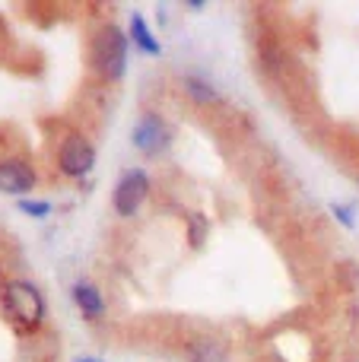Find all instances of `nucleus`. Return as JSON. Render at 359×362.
<instances>
[{"instance_id":"nucleus-1","label":"nucleus","mask_w":359,"mask_h":362,"mask_svg":"<svg viewBox=\"0 0 359 362\" xmlns=\"http://www.w3.org/2000/svg\"><path fill=\"white\" fill-rule=\"evenodd\" d=\"M89 61L105 80H121L127 70V35L118 25H102L89 45Z\"/></svg>"},{"instance_id":"nucleus-2","label":"nucleus","mask_w":359,"mask_h":362,"mask_svg":"<svg viewBox=\"0 0 359 362\" xmlns=\"http://www.w3.org/2000/svg\"><path fill=\"white\" fill-rule=\"evenodd\" d=\"M4 312L16 321L19 327H38L45 321V296L35 283L29 280H6L4 283Z\"/></svg>"},{"instance_id":"nucleus-3","label":"nucleus","mask_w":359,"mask_h":362,"mask_svg":"<svg viewBox=\"0 0 359 362\" xmlns=\"http://www.w3.org/2000/svg\"><path fill=\"white\" fill-rule=\"evenodd\" d=\"M146 194H150V175L143 169H127L121 172V178L114 181L112 191V206L118 216H134L143 206Z\"/></svg>"},{"instance_id":"nucleus-4","label":"nucleus","mask_w":359,"mask_h":362,"mask_svg":"<svg viewBox=\"0 0 359 362\" xmlns=\"http://www.w3.org/2000/svg\"><path fill=\"white\" fill-rule=\"evenodd\" d=\"M95 165V150L83 134H67L57 146V169L67 178H86Z\"/></svg>"},{"instance_id":"nucleus-5","label":"nucleus","mask_w":359,"mask_h":362,"mask_svg":"<svg viewBox=\"0 0 359 362\" xmlns=\"http://www.w3.org/2000/svg\"><path fill=\"white\" fill-rule=\"evenodd\" d=\"M169 140H172V134H169V127H165V121L153 112L140 115L137 124H134V131H131L134 150L143 153V156H159V153H165Z\"/></svg>"},{"instance_id":"nucleus-6","label":"nucleus","mask_w":359,"mask_h":362,"mask_svg":"<svg viewBox=\"0 0 359 362\" xmlns=\"http://www.w3.org/2000/svg\"><path fill=\"white\" fill-rule=\"evenodd\" d=\"M32 187H35V169L25 159L19 156L0 159V191L23 200L25 194H32Z\"/></svg>"},{"instance_id":"nucleus-7","label":"nucleus","mask_w":359,"mask_h":362,"mask_svg":"<svg viewBox=\"0 0 359 362\" xmlns=\"http://www.w3.org/2000/svg\"><path fill=\"white\" fill-rule=\"evenodd\" d=\"M70 296H73L76 308H80V315L86 321H99L102 315H105V296L99 293V286L89 280H76L73 286H70Z\"/></svg>"},{"instance_id":"nucleus-8","label":"nucleus","mask_w":359,"mask_h":362,"mask_svg":"<svg viewBox=\"0 0 359 362\" xmlns=\"http://www.w3.org/2000/svg\"><path fill=\"white\" fill-rule=\"evenodd\" d=\"M131 45H137V51L140 54H146V57L163 54V45H159V38L153 35V29L146 25V19L140 16V13H134L131 16Z\"/></svg>"},{"instance_id":"nucleus-9","label":"nucleus","mask_w":359,"mask_h":362,"mask_svg":"<svg viewBox=\"0 0 359 362\" xmlns=\"http://www.w3.org/2000/svg\"><path fill=\"white\" fill-rule=\"evenodd\" d=\"M184 356L188 362H226V350L210 337H194L184 346Z\"/></svg>"},{"instance_id":"nucleus-10","label":"nucleus","mask_w":359,"mask_h":362,"mask_svg":"<svg viewBox=\"0 0 359 362\" xmlns=\"http://www.w3.org/2000/svg\"><path fill=\"white\" fill-rule=\"evenodd\" d=\"M184 93L197 102H216V89H210V83L197 80V76H188V80H184Z\"/></svg>"},{"instance_id":"nucleus-11","label":"nucleus","mask_w":359,"mask_h":362,"mask_svg":"<svg viewBox=\"0 0 359 362\" xmlns=\"http://www.w3.org/2000/svg\"><path fill=\"white\" fill-rule=\"evenodd\" d=\"M19 210H23L25 216L45 219L51 213V204H48V200H29V197H23V200H19Z\"/></svg>"},{"instance_id":"nucleus-12","label":"nucleus","mask_w":359,"mask_h":362,"mask_svg":"<svg viewBox=\"0 0 359 362\" xmlns=\"http://www.w3.org/2000/svg\"><path fill=\"white\" fill-rule=\"evenodd\" d=\"M331 210H334V216L341 219V223L347 226V229H353V226H356V223H353V216H350V206H343V204H334V206H331Z\"/></svg>"},{"instance_id":"nucleus-13","label":"nucleus","mask_w":359,"mask_h":362,"mask_svg":"<svg viewBox=\"0 0 359 362\" xmlns=\"http://www.w3.org/2000/svg\"><path fill=\"white\" fill-rule=\"evenodd\" d=\"M76 362H102V359H93V356H89V359H76Z\"/></svg>"}]
</instances>
